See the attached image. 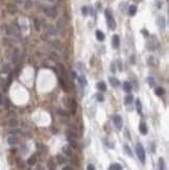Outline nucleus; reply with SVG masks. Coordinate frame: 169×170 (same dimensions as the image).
<instances>
[{"label": "nucleus", "mask_w": 169, "mask_h": 170, "mask_svg": "<svg viewBox=\"0 0 169 170\" xmlns=\"http://www.w3.org/2000/svg\"><path fill=\"white\" fill-rule=\"evenodd\" d=\"M135 150H136V154H137L139 161H140L142 164H144V163H145V158H146V155H145V149H144L143 145H142L141 143H138V144L136 145Z\"/></svg>", "instance_id": "nucleus-1"}, {"label": "nucleus", "mask_w": 169, "mask_h": 170, "mask_svg": "<svg viewBox=\"0 0 169 170\" xmlns=\"http://www.w3.org/2000/svg\"><path fill=\"white\" fill-rule=\"evenodd\" d=\"M105 14H106V17H107V20H108V25H109L110 29L114 30V29L116 28V26H117L115 19L113 18V16H112V14H111V12H110L109 10H106Z\"/></svg>", "instance_id": "nucleus-2"}, {"label": "nucleus", "mask_w": 169, "mask_h": 170, "mask_svg": "<svg viewBox=\"0 0 169 170\" xmlns=\"http://www.w3.org/2000/svg\"><path fill=\"white\" fill-rule=\"evenodd\" d=\"M5 32L8 36H13V37H19L20 36V31H19L18 27H16L14 25H6L5 26Z\"/></svg>", "instance_id": "nucleus-3"}, {"label": "nucleus", "mask_w": 169, "mask_h": 170, "mask_svg": "<svg viewBox=\"0 0 169 170\" xmlns=\"http://www.w3.org/2000/svg\"><path fill=\"white\" fill-rule=\"evenodd\" d=\"M44 13L46 16L54 19L57 17V10L55 8H51V6H45L44 8Z\"/></svg>", "instance_id": "nucleus-4"}, {"label": "nucleus", "mask_w": 169, "mask_h": 170, "mask_svg": "<svg viewBox=\"0 0 169 170\" xmlns=\"http://www.w3.org/2000/svg\"><path fill=\"white\" fill-rule=\"evenodd\" d=\"M112 120H113V123H114V125L116 126V128L120 130V129L122 128V125H123V121H122L121 116L118 115V114H116V115H114V116L112 117Z\"/></svg>", "instance_id": "nucleus-5"}, {"label": "nucleus", "mask_w": 169, "mask_h": 170, "mask_svg": "<svg viewBox=\"0 0 169 170\" xmlns=\"http://www.w3.org/2000/svg\"><path fill=\"white\" fill-rule=\"evenodd\" d=\"M159 41L157 40V38H154V37H152L149 41H148V43H147V48L149 49V50H155L158 47H159Z\"/></svg>", "instance_id": "nucleus-6"}, {"label": "nucleus", "mask_w": 169, "mask_h": 170, "mask_svg": "<svg viewBox=\"0 0 169 170\" xmlns=\"http://www.w3.org/2000/svg\"><path fill=\"white\" fill-rule=\"evenodd\" d=\"M20 57H21V54H20V50L19 49H15L12 53V57H11V61H12V64L14 65H17L20 61Z\"/></svg>", "instance_id": "nucleus-7"}, {"label": "nucleus", "mask_w": 169, "mask_h": 170, "mask_svg": "<svg viewBox=\"0 0 169 170\" xmlns=\"http://www.w3.org/2000/svg\"><path fill=\"white\" fill-rule=\"evenodd\" d=\"M68 109H70V112L72 115H75L76 111H77V102L75 99L73 98H70V102H69V107Z\"/></svg>", "instance_id": "nucleus-8"}, {"label": "nucleus", "mask_w": 169, "mask_h": 170, "mask_svg": "<svg viewBox=\"0 0 169 170\" xmlns=\"http://www.w3.org/2000/svg\"><path fill=\"white\" fill-rule=\"evenodd\" d=\"M8 143L11 146H15V145H17L19 143V138L16 135H10L8 137Z\"/></svg>", "instance_id": "nucleus-9"}, {"label": "nucleus", "mask_w": 169, "mask_h": 170, "mask_svg": "<svg viewBox=\"0 0 169 170\" xmlns=\"http://www.w3.org/2000/svg\"><path fill=\"white\" fill-rule=\"evenodd\" d=\"M66 137H67V140H77L78 139L77 133L72 129H68L66 132Z\"/></svg>", "instance_id": "nucleus-10"}, {"label": "nucleus", "mask_w": 169, "mask_h": 170, "mask_svg": "<svg viewBox=\"0 0 169 170\" xmlns=\"http://www.w3.org/2000/svg\"><path fill=\"white\" fill-rule=\"evenodd\" d=\"M6 11H8V13H9L10 15H15V14H17V12H18V8H17V5L14 4V3H9L8 6H6Z\"/></svg>", "instance_id": "nucleus-11"}, {"label": "nucleus", "mask_w": 169, "mask_h": 170, "mask_svg": "<svg viewBox=\"0 0 169 170\" xmlns=\"http://www.w3.org/2000/svg\"><path fill=\"white\" fill-rule=\"evenodd\" d=\"M63 152H64V154L66 155V156H72L73 155V153H72V148H71V146L70 145H64V147H63Z\"/></svg>", "instance_id": "nucleus-12"}, {"label": "nucleus", "mask_w": 169, "mask_h": 170, "mask_svg": "<svg viewBox=\"0 0 169 170\" xmlns=\"http://www.w3.org/2000/svg\"><path fill=\"white\" fill-rule=\"evenodd\" d=\"M112 44H113V47L114 48H118L119 45H120V39H119V36L118 35H114L113 38H112Z\"/></svg>", "instance_id": "nucleus-13"}, {"label": "nucleus", "mask_w": 169, "mask_h": 170, "mask_svg": "<svg viewBox=\"0 0 169 170\" xmlns=\"http://www.w3.org/2000/svg\"><path fill=\"white\" fill-rule=\"evenodd\" d=\"M60 84H61L62 89H63L66 93L69 92V86H68V83H67V80H65L64 78H60Z\"/></svg>", "instance_id": "nucleus-14"}, {"label": "nucleus", "mask_w": 169, "mask_h": 170, "mask_svg": "<svg viewBox=\"0 0 169 170\" xmlns=\"http://www.w3.org/2000/svg\"><path fill=\"white\" fill-rule=\"evenodd\" d=\"M122 86H123V90H124L126 93H131V92H132V90H133V86H132V83H131V82H128V81H124Z\"/></svg>", "instance_id": "nucleus-15"}, {"label": "nucleus", "mask_w": 169, "mask_h": 170, "mask_svg": "<svg viewBox=\"0 0 169 170\" xmlns=\"http://www.w3.org/2000/svg\"><path fill=\"white\" fill-rule=\"evenodd\" d=\"M148 64L150 65V66H152V67H158L159 66V60L158 58H155L154 56H150V57H148Z\"/></svg>", "instance_id": "nucleus-16"}, {"label": "nucleus", "mask_w": 169, "mask_h": 170, "mask_svg": "<svg viewBox=\"0 0 169 170\" xmlns=\"http://www.w3.org/2000/svg\"><path fill=\"white\" fill-rule=\"evenodd\" d=\"M8 124H9L10 127H17L18 124H19V122H18V120H17L16 117H11L10 120H9V123H8Z\"/></svg>", "instance_id": "nucleus-17"}, {"label": "nucleus", "mask_w": 169, "mask_h": 170, "mask_svg": "<svg viewBox=\"0 0 169 170\" xmlns=\"http://www.w3.org/2000/svg\"><path fill=\"white\" fill-rule=\"evenodd\" d=\"M158 25L160 27L161 30H164L165 29V26H166V22H165V18L164 17H160L158 19Z\"/></svg>", "instance_id": "nucleus-18"}, {"label": "nucleus", "mask_w": 169, "mask_h": 170, "mask_svg": "<svg viewBox=\"0 0 169 170\" xmlns=\"http://www.w3.org/2000/svg\"><path fill=\"white\" fill-rule=\"evenodd\" d=\"M57 66H58V69H60V71H61V73L64 75V79L65 80H67L68 81V74H67V71H66V68L62 65V64H57Z\"/></svg>", "instance_id": "nucleus-19"}, {"label": "nucleus", "mask_w": 169, "mask_h": 170, "mask_svg": "<svg viewBox=\"0 0 169 170\" xmlns=\"http://www.w3.org/2000/svg\"><path fill=\"white\" fill-rule=\"evenodd\" d=\"M139 130H140V133L142 134V135H147V125L144 123V122H141L140 123V125H139Z\"/></svg>", "instance_id": "nucleus-20"}, {"label": "nucleus", "mask_w": 169, "mask_h": 170, "mask_svg": "<svg viewBox=\"0 0 169 170\" xmlns=\"http://www.w3.org/2000/svg\"><path fill=\"white\" fill-rule=\"evenodd\" d=\"M46 31H47L49 35H52V36H54V35H56V34H57V31H56L55 27H54V26H52V25H47V26H46Z\"/></svg>", "instance_id": "nucleus-21"}, {"label": "nucleus", "mask_w": 169, "mask_h": 170, "mask_svg": "<svg viewBox=\"0 0 169 170\" xmlns=\"http://www.w3.org/2000/svg\"><path fill=\"white\" fill-rule=\"evenodd\" d=\"M109 80H110V83L112 84L113 87H118V86H120V81L118 80V78H116V77H110L109 78Z\"/></svg>", "instance_id": "nucleus-22"}, {"label": "nucleus", "mask_w": 169, "mask_h": 170, "mask_svg": "<svg viewBox=\"0 0 169 170\" xmlns=\"http://www.w3.org/2000/svg\"><path fill=\"white\" fill-rule=\"evenodd\" d=\"M56 161H57L58 164H65V163L68 162L67 158L65 155H63V154H57L56 155Z\"/></svg>", "instance_id": "nucleus-23"}, {"label": "nucleus", "mask_w": 169, "mask_h": 170, "mask_svg": "<svg viewBox=\"0 0 169 170\" xmlns=\"http://www.w3.org/2000/svg\"><path fill=\"white\" fill-rule=\"evenodd\" d=\"M27 164H28L29 166H34V165H36V164H37V154H32V155H30V158L27 160Z\"/></svg>", "instance_id": "nucleus-24"}, {"label": "nucleus", "mask_w": 169, "mask_h": 170, "mask_svg": "<svg viewBox=\"0 0 169 170\" xmlns=\"http://www.w3.org/2000/svg\"><path fill=\"white\" fill-rule=\"evenodd\" d=\"M97 89H99L101 92H106V91H107V84H106V82L99 81V82L97 83Z\"/></svg>", "instance_id": "nucleus-25"}, {"label": "nucleus", "mask_w": 169, "mask_h": 170, "mask_svg": "<svg viewBox=\"0 0 169 170\" xmlns=\"http://www.w3.org/2000/svg\"><path fill=\"white\" fill-rule=\"evenodd\" d=\"M78 83L80 84V87L82 88V87H84L87 84V80H86V77H84L83 75H80L79 77H78Z\"/></svg>", "instance_id": "nucleus-26"}, {"label": "nucleus", "mask_w": 169, "mask_h": 170, "mask_svg": "<svg viewBox=\"0 0 169 170\" xmlns=\"http://www.w3.org/2000/svg\"><path fill=\"white\" fill-rule=\"evenodd\" d=\"M95 35H96V39H97L98 41L102 42V41L105 40V34H103L102 31H100V30H96Z\"/></svg>", "instance_id": "nucleus-27"}, {"label": "nucleus", "mask_w": 169, "mask_h": 170, "mask_svg": "<svg viewBox=\"0 0 169 170\" xmlns=\"http://www.w3.org/2000/svg\"><path fill=\"white\" fill-rule=\"evenodd\" d=\"M109 170H122V166L118 163H114L109 167Z\"/></svg>", "instance_id": "nucleus-28"}, {"label": "nucleus", "mask_w": 169, "mask_h": 170, "mask_svg": "<svg viewBox=\"0 0 169 170\" xmlns=\"http://www.w3.org/2000/svg\"><path fill=\"white\" fill-rule=\"evenodd\" d=\"M146 82L149 84V87H151V88L155 87V80H154V78L151 77V76H149V77L146 78Z\"/></svg>", "instance_id": "nucleus-29"}, {"label": "nucleus", "mask_w": 169, "mask_h": 170, "mask_svg": "<svg viewBox=\"0 0 169 170\" xmlns=\"http://www.w3.org/2000/svg\"><path fill=\"white\" fill-rule=\"evenodd\" d=\"M136 13H137V6L136 5H131L128 8V15L133 17V16L136 15Z\"/></svg>", "instance_id": "nucleus-30"}, {"label": "nucleus", "mask_w": 169, "mask_h": 170, "mask_svg": "<svg viewBox=\"0 0 169 170\" xmlns=\"http://www.w3.org/2000/svg\"><path fill=\"white\" fill-rule=\"evenodd\" d=\"M1 71H2L3 73H10V72L12 71L11 65H10V64H4V65L2 66V68H1Z\"/></svg>", "instance_id": "nucleus-31"}, {"label": "nucleus", "mask_w": 169, "mask_h": 170, "mask_svg": "<svg viewBox=\"0 0 169 170\" xmlns=\"http://www.w3.org/2000/svg\"><path fill=\"white\" fill-rule=\"evenodd\" d=\"M133 100H134V96L131 94V95H126L125 96V98H124V103L126 104V106H128V104H131L132 102H133Z\"/></svg>", "instance_id": "nucleus-32"}, {"label": "nucleus", "mask_w": 169, "mask_h": 170, "mask_svg": "<svg viewBox=\"0 0 169 170\" xmlns=\"http://www.w3.org/2000/svg\"><path fill=\"white\" fill-rule=\"evenodd\" d=\"M159 169L160 170H166V165H165V161L163 158L159 159Z\"/></svg>", "instance_id": "nucleus-33"}, {"label": "nucleus", "mask_w": 169, "mask_h": 170, "mask_svg": "<svg viewBox=\"0 0 169 170\" xmlns=\"http://www.w3.org/2000/svg\"><path fill=\"white\" fill-rule=\"evenodd\" d=\"M136 109H137V112L141 115L142 114V103H141L140 99H137L136 100Z\"/></svg>", "instance_id": "nucleus-34"}, {"label": "nucleus", "mask_w": 169, "mask_h": 170, "mask_svg": "<svg viewBox=\"0 0 169 170\" xmlns=\"http://www.w3.org/2000/svg\"><path fill=\"white\" fill-rule=\"evenodd\" d=\"M154 93H155L158 96H163V95L165 94V90H164L163 88L159 87V88H155V90H154Z\"/></svg>", "instance_id": "nucleus-35"}, {"label": "nucleus", "mask_w": 169, "mask_h": 170, "mask_svg": "<svg viewBox=\"0 0 169 170\" xmlns=\"http://www.w3.org/2000/svg\"><path fill=\"white\" fill-rule=\"evenodd\" d=\"M124 150H125V152H126V154L128 156H131V158L134 156V153H133V151H132V149H131V147L128 145H126V144L124 145Z\"/></svg>", "instance_id": "nucleus-36"}, {"label": "nucleus", "mask_w": 169, "mask_h": 170, "mask_svg": "<svg viewBox=\"0 0 169 170\" xmlns=\"http://www.w3.org/2000/svg\"><path fill=\"white\" fill-rule=\"evenodd\" d=\"M47 167H48V170H55L56 167H55V164L53 163L52 160H49L48 163H47Z\"/></svg>", "instance_id": "nucleus-37"}, {"label": "nucleus", "mask_w": 169, "mask_h": 170, "mask_svg": "<svg viewBox=\"0 0 169 170\" xmlns=\"http://www.w3.org/2000/svg\"><path fill=\"white\" fill-rule=\"evenodd\" d=\"M68 142H69V145L71 146V148H74V149L78 148V144H77L76 140H68Z\"/></svg>", "instance_id": "nucleus-38"}, {"label": "nucleus", "mask_w": 169, "mask_h": 170, "mask_svg": "<svg viewBox=\"0 0 169 170\" xmlns=\"http://www.w3.org/2000/svg\"><path fill=\"white\" fill-rule=\"evenodd\" d=\"M34 25H35V29L36 30H40L41 29V23H40V21L38 20V19H35L34 20Z\"/></svg>", "instance_id": "nucleus-39"}, {"label": "nucleus", "mask_w": 169, "mask_h": 170, "mask_svg": "<svg viewBox=\"0 0 169 170\" xmlns=\"http://www.w3.org/2000/svg\"><path fill=\"white\" fill-rule=\"evenodd\" d=\"M16 162H17V165H18L19 168H24V167H25V164H24V162L22 161V159L17 158V159H16Z\"/></svg>", "instance_id": "nucleus-40"}, {"label": "nucleus", "mask_w": 169, "mask_h": 170, "mask_svg": "<svg viewBox=\"0 0 169 170\" xmlns=\"http://www.w3.org/2000/svg\"><path fill=\"white\" fill-rule=\"evenodd\" d=\"M2 106L5 108V109H10V106H11V102H10V99L9 98H3V103Z\"/></svg>", "instance_id": "nucleus-41"}, {"label": "nucleus", "mask_w": 169, "mask_h": 170, "mask_svg": "<svg viewBox=\"0 0 169 170\" xmlns=\"http://www.w3.org/2000/svg\"><path fill=\"white\" fill-rule=\"evenodd\" d=\"M96 99H97V101H99V102H102V101H105V97H103V95H102L101 93H98V94H96Z\"/></svg>", "instance_id": "nucleus-42"}, {"label": "nucleus", "mask_w": 169, "mask_h": 170, "mask_svg": "<svg viewBox=\"0 0 169 170\" xmlns=\"http://www.w3.org/2000/svg\"><path fill=\"white\" fill-rule=\"evenodd\" d=\"M50 58L53 61H58V55L55 52H50Z\"/></svg>", "instance_id": "nucleus-43"}, {"label": "nucleus", "mask_w": 169, "mask_h": 170, "mask_svg": "<svg viewBox=\"0 0 169 170\" xmlns=\"http://www.w3.org/2000/svg\"><path fill=\"white\" fill-rule=\"evenodd\" d=\"M110 70H111L112 73H116V64H115V63H112V64H111Z\"/></svg>", "instance_id": "nucleus-44"}, {"label": "nucleus", "mask_w": 169, "mask_h": 170, "mask_svg": "<svg viewBox=\"0 0 169 170\" xmlns=\"http://www.w3.org/2000/svg\"><path fill=\"white\" fill-rule=\"evenodd\" d=\"M103 143H105V144H107V145H108L110 148H114V144L110 143V141H109L107 138H106V139H103Z\"/></svg>", "instance_id": "nucleus-45"}, {"label": "nucleus", "mask_w": 169, "mask_h": 170, "mask_svg": "<svg viewBox=\"0 0 169 170\" xmlns=\"http://www.w3.org/2000/svg\"><path fill=\"white\" fill-rule=\"evenodd\" d=\"M81 12H82V15H83V16H87V15H88V8H87V6H83V8L81 9Z\"/></svg>", "instance_id": "nucleus-46"}, {"label": "nucleus", "mask_w": 169, "mask_h": 170, "mask_svg": "<svg viewBox=\"0 0 169 170\" xmlns=\"http://www.w3.org/2000/svg\"><path fill=\"white\" fill-rule=\"evenodd\" d=\"M57 112L60 113V115H61V116H65V117H67V116H68V113H67L66 111H62V110H57Z\"/></svg>", "instance_id": "nucleus-47"}, {"label": "nucleus", "mask_w": 169, "mask_h": 170, "mask_svg": "<svg viewBox=\"0 0 169 170\" xmlns=\"http://www.w3.org/2000/svg\"><path fill=\"white\" fill-rule=\"evenodd\" d=\"M21 151H22V153H26V152H27V147H26V145L21 146Z\"/></svg>", "instance_id": "nucleus-48"}, {"label": "nucleus", "mask_w": 169, "mask_h": 170, "mask_svg": "<svg viewBox=\"0 0 169 170\" xmlns=\"http://www.w3.org/2000/svg\"><path fill=\"white\" fill-rule=\"evenodd\" d=\"M87 170H95V167H94V165H92V164H89V165L87 166Z\"/></svg>", "instance_id": "nucleus-49"}, {"label": "nucleus", "mask_w": 169, "mask_h": 170, "mask_svg": "<svg viewBox=\"0 0 169 170\" xmlns=\"http://www.w3.org/2000/svg\"><path fill=\"white\" fill-rule=\"evenodd\" d=\"M124 9H125V2L120 3V10H121V12H124Z\"/></svg>", "instance_id": "nucleus-50"}, {"label": "nucleus", "mask_w": 169, "mask_h": 170, "mask_svg": "<svg viewBox=\"0 0 169 170\" xmlns=\"http://www.w3.org/2000/svg\"><path fill=\"white\" fill-rule=\"evenodd\" d=\"M14 2L16 4H22L23 3V0H14Z\"/></svg>", "instance_id": "nucleus-51"}, {"label": "nucleus", "mask_w": 169, "mask_h": 170, "mask_svg": "<svg viewBox=\"0 0 169 170\" xmlns=\"http://www.w3.org/2000/svg\"><path fill=\"white\" fill-rule=\"evenodd\" d=\"M70 75H71V77H73V78H76V73H75L74 71H70Z\"/></svg>", "instance_id": "nucleus-52"}, {"label": "nucleus", "mask_w": 169, "mask_h": 170, "mask_svg": "<svg viewBox=\"0 0 169 170\" xmlns=\"http://www.w3.org/2000/svg\"><path fill=\"white\" fill-rule=\"evenodd\" d=\"M3 96H2V94L0 93V106H2V103H3Z\"/></svg>", "instance_id": "nucleus-53"}, {"label": "nucleus", "mask_w": 169, "mask_h": 170, "mask_svg": "<svg viewBox=\"0 0 169 170\" xmlns=\"http://www.w3.org/2000/svg\"><path fill=\"white\" fill-rule=\"evenodd\" d=\"M125 136H126V138H127L128 140H131V139H132V137L129 136V134H128V130H127V129L125 130Z\"/></svg>", "instance_id": "nucleus-54"}, {"label": "nucleus", "mask_w": 169, "mask_h": 170, "mask_svg": "<svg viewBox=\"0 0 169 170\" xmlns=\"http://www.w3.org/2000/svg\"><path fill=\"white\" fill-rule=\"evenodd\" d=\"M63 170H73V169H72L70 166H65V167L63 168Z\"/></svg>", "instance_id": "nucleus-55"}, {"label": "nucleus", "mask_w": 169, "mask_h": 170, "mask_svg": "<svg viewBox=\"0 0 169 170\" xmlns=\"http://www.w3.org/2000/svg\"><path fill=\"white\" fill-rule=\"evenodd\" d=\"M118 67H119V70H122L123 69V66L121 65V62H118Z\"/></svg>", "instance_id": "nucleus-56"}, {"label": "nucleus", "mask_w": 169, "mask_h": 170, "mask_svg": "<svg viewBox=\"0 0 169 170\" xmlns=\"http://www.w3.org/2000/svg\"><path fill=\"white\" fill-rule=\"evenodd\" d=\"M37 170H45V169H44V167H43V166H41V165H39V166L37 167Z\"/></svg>", "instance_id": "nucleus-57"}, {"label": "nucleus", "mask_w": 169, "mask_h": 170, "mask_svg": "<svg viewBox=\"0 0 169 170\" xmlns=\"http://www.w3.org/2000/svg\"><path fill=\"white\" fill-rule=\"evenodd\" d=\"M142 32H143L145 36H148V32H146V30H145V29H143V30H142Z\"/></svg>", "instance_id": "nucleus-58"}, {"label": "nucleus", "mask_w": 169, "mask_h": 170, "mask_svg": "<svg viewBox=\"0 0 169 170\" xmlns=\"http://www.w3.org/2000/svg\"><path fill=\"white\" fill-rule=\"evenodd\" d=\"M135 1H136V2H141L142 0H135Z\"/></svg>", "instance_id": "nucleus-59"}, {"label": "nucleus", "mask_w": 169, "mask_h": 170, "mask_svg": "<svg viewBox=\"0 0 169 170\" xmlns=\"http://www.w3.org/2000/svg\"><path fill=\"white\" fill-rule=\"evenodd\" d=\"M49 1H54V0H49Z\"/></svg>", "instance_id": "nucleus-60"}, {"label": "nucleus", "mask_w": 169, "mask_h": 170, "mask_svg": "<svg viewBox=\"0 0 169 170\" xmlns=\"http://www.w3.org/2000/svg\"><path fill=\"white\" fill-rule=\"evenodd\" d=\"M28 170H30V169H28Z\"/></svg>", "instance_id": "nucleus-61"}]
</instances>
